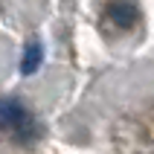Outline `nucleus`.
<instances>
[{
  "instance_id": "1",
  "label": "nucleus",
  "mask_w": 154,
  "mask_h": 154,
  "mask_svg": "<svg viewBox=\"0 0 154 154\" xmlns=\"http://www.w3.org/2000/svg\"><path fill=\"white\" fill-rule=\"evenodd\" d=\"M0 134L17 146H32L41 137L35 113L17 99H0Z\"/></svg>"
},
{
  "instance_id": "2",
  "label": "nucleus",
  "mask_w": 154,
  "mask_h": 154,
  "mask_svg": "<svg viewBox=\"0 0 154 154\" xmlns=\"http://www.w3.org/2000/svg\"><path fill=\"white\" fill-rule=\"evenodd\" d=\"M108 17H111L116 26L128 29V26H134V20H137V6H134L131 0H113L111 6H108Z\"/></svg>"
},
{
  "instance_id": "3",
  "label": "nucleus",
  "mask_w": 154,
  "mask_h": 154,
  "mask_svg": "<svg viewBox=\"0 0 154 154\" xmlns=\"http://www.w3.org/2000/svg\"><path fill=\"white\" fill-rule=\"evenodd\" d=\"M41 58H44L41 47H38V44H32V47L26 50V58H23V73H35V67L41 64Z\"/></svg>"
}]
</instances>
